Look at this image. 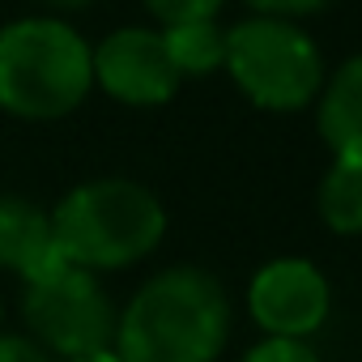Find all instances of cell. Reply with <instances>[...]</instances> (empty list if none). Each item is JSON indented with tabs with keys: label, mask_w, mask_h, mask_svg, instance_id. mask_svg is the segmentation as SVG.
Masks as SVG:
<instances>
[{
	"label": "cell",
	"mask_w": 362,
	"mask_h": 362,
	"mask_svg": "<svg viewBox=\"0 0 362 362\" xmlns=\"http://www.w3.org/2000/svg\"><path fill=\"white\" fill-rule=\"evenodd\" d=\"M222 69L260 111H303L320 98L324 60L315 39L290 18L252 13L226 30Z\"/></svg>",
	"instance_id": "cell-4"
},
{
	"label": "cell",
	"mask_w": 362,
	"mask_h": 362,
	"mask_svg": "<svg viewBox=\"0 0 362 362\" xmlns=\"http://www.w3.org/2000/svg\"><path fill=\"white\" fill-rule=\"evenodd\" d=\"M94 90V47L60 18L0 26V111L18 119H64Z\"/></svg>",
	"instance_id": "cell-3"
},
{
	"label": "cell",
	"mask_w": 362,
	"mask_h": 362,
	"mask_svg": "<svg viewBox=\"0 0 362 362\" xmlns=\"http://www.w3.org/2000/svg\"><path fill=\"white\" fill-rule=\"evenodd\" d=\"M22 315L35 332V341L60 358L94 354L115 345V307L103 290V281L90 269L77 264H56L52 273L22 281Z\"/></svg>",
	"instance_id": "cell-5"
},
{
	"label": "cell",
	"mask_w": 362,
	"mask_h": 362,
	"mask_svg": "<svg viewBox=\"0 0 362 362\" xmlns=\"http://www.w3.org/2000/svg\"><path fill=\"white\" fill-rule=\"evenodd\" d=\"M315 209L332 235H362V162L358 158H337L328 175L320 179Z\"/></svg>",
	"instance_id": "cell-10"
},
{
	"label": "cell",
	"mask_w": 362,
	"mask_h": 362,
	"mask_svg": "<svg viewBox=\"0 0 362 362\" xmlns=\"http://www.w3.org/2000/svg\"><path fill=\"white\" fill-rule=\"evenodd\" d=\"M230 341L226 286L192 264L153 273L115 320L119 362H218Z\"/></svg>",
	"instance_id": "cell-1"
},
{
	"label": "cell",
	"mask_w": 362,
	"mask_h": 362,
	"mask_svg": "<svg viewBox=\"0 0 362 362\" xmlns=\"http://www.w3.org/2000/svg\"><path fill=\"white\" fill-rule=\"evenodd\" d=\"M328 307H332L328 277L303 256L269 260L247 286V311L264 337L307 341L315 328H324Z\"/></svg>",
	"instance_id": "cell-6"
},
{
	"label": "cell",
	"mask_w": 362,
	"mask_h": 362,
	"mask_svg": "<svg viewBox=\"0 0 362 362\" xmlns=\"http://www.w3.org/2000/svg\"><path fill=\"white\" fill-rule=\"evenodd\" d=\"M166 56L179 77H205L218 73L226 60V30L218 22H184V26H166L162 30Z\"/></svg>",
	"instance_id": "cell-11"
},
{
	"label": "cell",
	"mask_w": 362,
	"mask_h": 362,
	"mask_svg": "<svg viewBox=\"0 0 362 362\" xmlns=\"http://www.w3.org/2000/svg\"><path fill=\"white\" fill-rule=\"evenodd\" d=\"M0 362H52L47 349L30 337H13V332H0Z\"/></svg>",
	"instance_id": "cell-15"
},
{
	"label": "cell",
	"mask_w": 362,
	"mask_h": 362,
	"mask_svg": "<svg viewBox=\"0 0 362 362\" xmlns=\"http://www.w3.org/2000/svg\"><path fill=\"white\" fill-rule=\"evenodd\" d=\"M315 124L332 158H358L362 162V52L349 56L324 86Z\"/></svg>",
	"instance_id": "cell-9"
},
{
	"label": "cell",
	"mask_w": 362,
	"mask_h": 362,
	"mask_svg": "<svg viewBox=\"0 0 362 362\" xmlns=\"http://www.w3.org/2000/svg\"><path fill=\"white\" fill-rule=\"evenodd\" d=\"M226 5V0H145V9L153 22L166 26H184V22H214L218 9Z\"/></svg>",
	"instance_id": "cell-12"
},
{
	"label": "cell",
	"mask_w": 362,
	"mask_h": 362,
	"mask_svg": "<svg viewBox=\"0 0 362 362\" xmlns=\"http://www.w3.org/2000/svg\"><path fill=\"white\" fill-rule=\"evenodd\" d=\"M47 5H56V9H86V5H94V0H47Z\"/></svg>",
	"instance_id": "cell-17"
},
{
	"label": "cell",
	"mask_w": 362,
	"mask_h": 362,
	"mask_svg": "<svg viewBox=\"0 0 362 362\" xmlns=\"http://www.w3.org/2000/svg\"><path fill=\"white\" fill-rule=\"evenodd\" d=\"M56 264H64V256L52 235V214H43L26 197H0V269L35 281Z\"/></svg>",
	"instance_id": "cell-8"
},
{
	"label": "cell",
	"mask_w": 362,
	"mask_h": 362,
	"mask_svg": "<svg viewBox=\"0 0 362 362\" xmlns=\"http://www.w3.org/2000/svg\"><path fill=\"white\" fill-rule=\"evenodd\" d=\"M243 362H320L315 349L307 341H294V337H264L260 345H252L243 354Z\"/></svg>",
	"instance_id": "cell-13"
},
{
	"label": "cell",
	"mask_w": 362,
	"mask_h": 362,
	"mask_svg": "<svg viewBox=\"0 0 362 362\" xmlns=\"http://www.w3.org/2000/svg\"><path fill=\"white\" fill-rule=\"evenodd\" d=\"M52 235L77 269H128L162 243L166 209L136 179H90L52 209Z\"/></svg>",
	"instance_id": "cell-2"
},
{
	"label": "cell",
	"mask_w": 362,
	"mask_h": 362,
	"mask_svg": "<svg viewBox=\"0 0 362 362\" xmlns=\"http://www.w3.org/2000/svg\"><path fill=\"white\" fill-rule=\"evenodd\" d=\"M0 320H5V303H0Z\"/></svg>",
	"instance_id": "cell-18"
},
{
	"label": "cell",
	"mask_w": 362,
	"mask_h": 362,
	"mask_svg": "<svg viewBox=\"0 0 362 362\" xmlns=\"http://www.w3.org/2000/svg\"><path fill=\"white\" fill-rule=\"evenodd\" d=\"M60 362H119L115 349H94V354H77V358H60Z\"/></svg>",
	"instance_id": "cell-16"
},
{
	"label": "cell",
	"mask_w": 362,
	"mask_h": 362,
	"mask_svg": "<svg viewBox=\"0 0 362 362\" xmlns=\"http://www.w3.org/2000/svg\"><path fill=\"white\" fill-rule=\"evenodd\" d=\"M94 81L115 98V103H128V107H162L175 98L179 90V77L170 56H166V43H162V30H149V26H124L115 35H107L98 47H94Z\"/></svg>",
	"instance_id": "cell-7"
},
{
	"label": "cell",
	"mask_w": 362,
	"mask_h": 362,
	"mask_svg": "<svg viewBox=\"0 0 362 362\" xmlns=\"http://www.w3.org/2000/svg\"><path fill=\"white\" fill-rule=\"evenodd\" d=\"M243 5H252L256 13H264V18H311V13H320V9H328L332 0H243Z\"/></svg>",
	"instance_id": "cell-14"
}]
</instances>
